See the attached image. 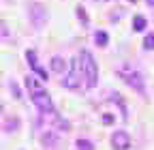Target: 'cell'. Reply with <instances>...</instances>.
I'll return each mask as SVG.
<instances>
[{"instance_id": "cell-17", "label": "cell", "mask_w": 154, "mask_h": 150, "mask_svg": "<svg viewBox=\"0 0 154 150\" xmlns=\"http://www.w3.org/2000/svg\"><path fill=\"white\" fill-rule=\"evenodd\" d=\"M77 17L82 20V26H88L90 20H88V15H86V9L84 7H77Z\"/></svg>"}, {"instance_id": "cell-9", "label": "cell", "mask_w": 154, "mask_h": 150, "mask_svg": "<svg viewBox=\"0 0 154 150\" xmlns=\"http://www.w3.org/2000/svg\"><path fill=\"white\" fill-rule=\"evenodd\" d=\"M94 43L99 45V47H107V43H109V34H107L105 30H96V32H94Z\"/></svg>"}, {"instance_id": "cell-1", "label": "cell", "mask_w": 154, "mask_h": 150, "mask_svg": "<svg viewBox=\"0 0 154 150\" xmlns=\"http://www.w3.org/2000/svg\"><path fill=\"white\" fill-rule=\"evenodd\" d=\"M79 62H82V71H84V80H86V90H92L99 84V64H96L94 56L88 49L79 52Z\"/></svg>"}, {"instance_id": "cell-18", "label": "cell", "mask_w": 154, "mask_h": 150, "mask_svg": "<svg viewBox=\"0 0 154 150\" xmlns=\"http://www.w3.org/2000/svg\"><path fill=\"white\" fill-rule=\"evenodd\" d=\"M58 129H62V131H69V129H71L69 120H64V118H58Z\"/></svg>"}, {"instance_id": "cell-21", "label": "cell", "mask_w": 154, "mask_h": 150, "mask_svg": "<svg viewBox=\"0 0 154 150\" xmlns=\"http://www.w3.org/2000/svg\"><path fill=\"white\" fill-rule=\"evenodd\" d=\"M146 5H150V7H154V0H146Z\"/></svg>"}, {"instance_id": "cell-4", "label": "cell", "mask_w": 154, "mask_h": 150, "mask_svg": "<svg viewBox=\"0 0 154 150\" xmlns=\"http://www.w3.org/2000/svg\"><path fill=\"white\" fill-rule=\"evenodd\" d=\"M28 15H30V22L32 26L38 30V28H43L47 22H49V13H47V7L41 5V2H32L30 9H28Z\"/></svg>"}, {"instance_id": "cell-12", "label": "cell", "mask_w": 154, "mask_h": 150, "mask_svg": "<svg viewBox=\"0 0 154 150\" xmlns=\"http://www.w3.org/2000/svg\"><path fill=\"white\" fill-rule=\"evenodd\" d=\"M146 24H148V22H146L143 15H135V17H133V30H135V32H143V30H146Z\"/></svg>"}, {"instance_id": "cell-20", "label": "cell", "mask_w": 154, "mask_h": 150, "mask_svg": "<svg viewBox=\"0 0 154 150\" xmlns=\"http://www.w3.org/2000/svg\"><path fill=\"white\" fill-rule=\"evenodd\" d=\"M103 122H105V124H109V122H113V116H109V114H105V116H103Z\"/></svg>"}, {"instance_id": "cell-14", "label": "cell", "mask_w": 154, "mask_h": 150, "mask_svg": "<svg viewBox=\"0 0 154 150\" xmlns=\"http://www.w3.org/2000/svg\"><path fill=\"white\" fill-rule=\"evenodd\" d=\"M7 86H9V90H11V95H13V97H15L17 101H19V99H24V95H22V90H19V86H17V84H15L13 80H9V84H7Z\"/></svg>"}, {"instance_id": "cell-15", "label": "cell", "mask_w": 154, "mask_h": 150, "mask_svg": "<svg viewBox=\"0 0 154 150\" xmlns=\"http://www.w3.org/2000/svg\"><path fill=\"white\" fill-rule=\"evenodd\" d=\"M26 88H28L30 92H36V90H41V86H38V84L34 82V77H32V75H26Z\"/></svg>"}, {"instance_id": "cell-7", "label": "cell", "mask_w": 154, "mask_h": 150, "mask_svg": "<svg viewBox=\"0 0 154 150\" xmlns=\"http://www.w3.org/2000/svg\"><path fill=\"white\" fill-rule=\"evenodd\" d=\"M111 148L113 150H128L131 148V137L124 129H118V131H113L111 133Z\"/></svg>"}, {"instance_id": "cell-11", "label": "cell", "mask_w": 154, "mask_h": 150, "mask_svg": "<svg viewBox=\"0 0 154 150\" xmlns=\"http://www.w3.org/2000/svg\"><path fill=\"white\" fill-rule=\"evenodd\" d=\"M19 124H22L19 118H7L5 120V133H15V131L19 129Z\"/></svg>"}, {"instance_id": "cell-2", "label": "cell", "mask_w": 154, "mask_h": 150, "mask_svg": "<svg viewBox=\"0 0 154 150\" xmlns=\"http://www.w3.org/2000/svg\"><path fill=\"white\" fill-rule=\"evenodd\" d=\"M82 75H84V71H82L79 56H75V58H71L69 73H66V77L62 80V86L69 88V90H77V88H79V77H82Z\"/></svg>"}, {"instance_id": "cell-3", "label": "cell", "mask_w": 154, "mask_h": 150, "mask_svg": "<svg viewBox=\"0 0 154 150\" xmlns=\"http://www.w3.org/2000/svg\"><path fill=\"white\" fill-rule=\"evenodd\" d=\"M30 99H32L34 107L41 111V114H54V101H51L49 92L45 88L36 90V92H30Z\"/></svg>"}, {"instance_id": "cell-13", "label": "cell", "mask_w": 154, "mask_h": 150, "mask_svg": "<svg viewBox=\"0 0 154 150\" xmlns=\"http://www.w3.org/2000/svg\"><path fill=\"white\" fill-rule=\"evenodd\" d=\"M75 150H94V142L79 137V139H75Z\"/></svg>"}, {"instance_id": "cell-10", "label": "cell", "mask_w": 154, "mask_h": 150, "mask_svg": "<svg viewBox=\"0 0 154 150\" xmlns=\"http://www.w3.org/2000/svg\"><path fill=\"white\" fill-rule=\"evenodd\" d=\"M56 142H58V133H54V131H47V133L41 135V144L47 146V148H51Z\"/></svg>"}, {"instance_id": "cell-19", "label": "cell", "mask_w": 154, "mask_h": 150, "mask_svg": "<svg viewBox=\"0 0 154 150\" xmlns=\"http://www.w3.org/2000/svg\"><path fill=\"white\" fill-rule=\"evenodd\" d=\"M9 39V30H7V22H2V41Z\"/></svg>"}, {"instance_id": "cell-16", "label": "cell", "mask_w": 154, "mask_h": 150, "mask_svg": "<svg viewBox=\"0 0 154 150\" xmlns=\"http://www.w3.org/2000/svg\"><path fill=\"white\" fill-rule=\"evenodd\" d=\"M143 49H146V52L154 49V32H148V34H146V39H143Z\"/></svg>"}, {"instance_id": "cell-5", "label": "cell", "mask_w": 154, "mask_h": 150, "mask_svg": "<svg viewBox=\"0 0 154 150\" xmlns=\"http://www.w3.org/2000/svg\"><path fill=\"white\" fill-rule=\"evenodd\" d=\"M118 75H120V80H122V82H124L128 88H133L135 92L143 95L146 84H143V75H141L139 71H120Z\"/></svg>"}, {"instance_id": "cell-6", "label": "cell", "mask_w": 154, "mask_h": 150, "mask_svg": "<svg viewBox=\"0 0 154 150\" xmlns=\"http://www.w3.org/2000/svg\"><path fill=\"white\" fill-rule=\"evenodd\" d=\"M24 58H26V62L30 64L32 73L36 75L38 80H43V82H47V80H49L47 71H45L41 64H38V56H36V52H34V49H26V52H24Z\"/></svg>"}, {"instance_id": "cell-8", "label": "cell", "mask_w": 154, "mask_h": 150, "mask_svg": "<svg viewBox=\"0 0 154 150\" xmlns=\"http://www.w3.org/2000/svg\"><path fill=\"white\" fill-rule=\"evenodd\" d=\"M49 69L54 71V73H64L66 71V62H64V58H60V56H51L49 58Z\"/></svg>"}]
</instances>
